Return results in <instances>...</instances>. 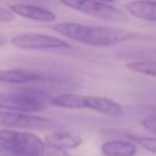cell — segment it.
I'll return each instance as SVG.
<instances>
[{
  "mask_svg": "<svg viewBox=\"0 0 156 156\" xmlns=\"http://www.w3.org/2000/svg\"><path fill=\"white\" fill-rule=\"evenodd\" d=\"M61 4L87 16H91L108 22H126L128 20V16L124 11L107 2L93 0H62Z\"/></svg>",
  "mask_w": 156,
  "mask_h": 156,
  "instance_id": "5",
  "label": "cell"
},
{
  "mask_svg": "<svg viewBox=\"0 0 156 156\" xmlns=\"http://www.w3.org/2000/svg\"><path fill=\"white\" fill-rule=\"evenodd\" d=\"M51 105L63 108H72V110H90L111 117H118L123 113V108L118 102L106 96H99V95L63 93L52 98Z\"/></svg>",
  "mask_w": 156,
  "mask_h": 156,
  "instance_id": "4",
  "label": "cell"
},
{
  "mask_svg": "<svg viewBox=\"0 0 156 156\" xmlns=\"http://www.w3.org/2000/svg\"><path fill=\"white\" fill-rule=\"evenodd\" d=\"M0 156H17V154L10 146L0 141Z\"/></svg>",
  "mask_w": 156,
  "mask_h": 156,
  "instance_id": "18",
  "label": "cell"
},
{
  "mask_svg": "<svg viewBox=\"0 0 156 156\" xmlns=\"http://www.w3.org/2000/svg\"><path fill=\"white\" fill-rule=\"evenodd\" d=\"M52 99L41 89L30 87L17 88L10 91H0V111L10 112H38L51 105Z\"/></svg>",
  "mask_w": 156,
  "mask_h": 156,
  "instance_id": "2",
  "label": "cell"
},
{
  "mask_svg": "<svg viewBox=\"0 0 156 156\" xmlns=\"http://www.w3.org/2000/svg\"><path fill=\"white\" fill-rule=\"evenodd\" d=\"M127 139L133 141L135 145H139L144 150H146L151 154H156V138L155 136H140V135L128 134Z\"/></svg>",
  "mask_w": 156,
  "mask_h": 156,
  "instance_id": "14",
  "label": "cell"
},
{
  "mask_svg": "<svg viewBox=\"0 0 156 156\" xmlns=\"http://www.w3.org/2000/svg\"><path fill=\"white\" fill-rule=\"evenodd\" d=\"M104 156H135L136 145L128 139H112L101 145Z\"/></svg>",
  "mask_w": 156,
  "mask_h": 156,
  "instance_id": "11",
  "label": "cell"
},
{
  "mask_svg": "<svg viewBox=\"0 0 156 156\" xmlns=\"http://www.w3.org/2000/svg\"><path fill=\"white\" fill-rule=\"evenodd\" d=\"M57 123L52 119L33 116L21 112L0 111V129L12 130H50L55 129Z\"/></svg>",
  "mask_w": 156,
  "mask_h": 156,
  "instance_id": "6",
  "label": "cell"
},
{
  "mask_svg": "<svg viewBox=\"0 0 156 156\" xmlns=\"http://www.w3.org/2000/svg\"><path fill=\"white\" fill-rule=\"evenodd\" d=\"M123 56L134 58V61L135 60H156V48H149V49H144V50L123 54Z\"/></svg>",
  "mask_w": 156,
  "mask_h": 156,
  "instance_id": "15",
  "label": "cell"
},
{
  "mask_svg": "<svg viewBox=\"0 0 156 156\" xmlns=\"http://www.w3.org/2000/svg\"><path fill=\"white\" fill-rule=\"evenodd\" d=\"M51 28L68 39L89 46H113L136 37V33L123 28L88 26L77 22H60Z\"/></svg>",
  "mask_w": 156,
  "mask_h": 156,
  "instance_id": "1",
  "label": "cell"
},
{
  "mask_svg": "<svg viewBox=\"0 0 156 156\" xmlns=\"http://www.w3.org/2000/svg\"><path fill=\"white\" fill-rule=\"evenodd\" d=\"M11 44L23 50H55L68 49L71 45L57 37L43 33H18L11 38Z\"/></svg>",
  "mask_w": 156,
  "mask_h": 156,
  "instance_id": "7",
  "label": "cell"
},
{
  "mask_svg": "<svg viewBox=\"0 0 156 156\" xmlns=\"http://www.w3.org/2000/svg\"><path fill=\"white\" fill-rule=\"evenodd\" d=\"M43 74L29 69H0V83L7 84H27L43 80Z\"/></svg>",
  "mask_w": 156,
  "mask_h": 156,
  "instance_id": "9",
  "label": "cell"
},
{
  "mask_svg": "<svg viewBox=\"0 0 156 156\" xmlns=\"http://www.w3.org/2000/svg\"><path fill=\"white\" fill-rule=\"evenodd\" d=\"M49 146L66 151L67 149H76L80 146L82 138L69 132H54L45 136L44 140Z\"/></svg>",
  "mask_w": 156,
  "mask_h": 156,
  "instance_id": "10",
  "label": "cell"
},
{
  "mask_svg": "<svg viewBox=\"0 0 156 156\" xmlns=\"http://www.w3.org/2000/svg\"><path fill=\"white\" fill-rule=\"evenodd\" d=\"M126 67L140 74L156 77V60H132L126 63Z\"/></svg>",
  "mask_w": 156,
  "mask_h": 156,
  "instance_id": "13",
  "label": "cell"
},
{
  "mask_svg": "<svg viewBox=\"0 0 156 156\" xmlns=\"http://www.w3.org/2000/svg\"><path fill=\"white\" fill-rule=\"evenodd\" d=\"M141 126L146 129L150 130L152 133H156V115H151V116H146L145 118L141 119Z\"/></svg>",
  "mask_w": 156,
  "mask_h": 156,
  "instance_id": "16",
  "label": "cell"
},
{
  "mask_svg": "<svg viewBox=\"0 0 156 156\" xmlns=\"http://www.w3.org/2000/svg\"><path fill=\"white\" fill-rule=\"evenodd\" d=\"M124 7L133 17L156 23V1H130Z\"/></svg>",
  "mask_w": 156,
  "mask_h": 156,
  "instance_id": "12",
  "label": "cell"
},
{
  "mask_svg": "<svg viewBox=\"0 0 156 156\" xmlns=\"http://www.w3.org/2000/svg\"><path fill=\"white\" fill-rule=\"evenodd\" d=\"M9 9L13 15H17L35 22L48 23L56 18V15L51 10L41 6L32 5V4H12L10 5Z\"/></svg>",
  "mask_w": 156,
  "mask_h": 156,
  "instance_id": "8",
  "label": "cell"
},
{
  "mask_svg": "<svg viewBox=\"0 0 156 156\" xmlns=\"http://www.w3.org/2000/svg\"><path fill=\"white\" fill-rule=\"evenodd\" d=\"M15 20V15L10 11V9L0 7V23H6L11 22Z\"/></svg>",
  "mask_w": 156,
  "mask_h": 156,
  "instance_id": "17",
  "label": "cell"
},
{
  "mask_svg": "<svg viewBox=\"0 0 156 156\" xmlns=\"http://www.w3.org/2000/svg\"><path fill=\"white\" fill-rule=\"evenodd\" d=\"M6 44V38L4 35H0V46H4Z\"/></svg>",
  "mask_w": 156,
  "mask_h": 156,
  "instance_id": "19",
  "label": "cell"
},
{
  "mask_svg": "<svg viewBox=\"0 0 156 156\" xmlns=\"http://www.w3.org/2000/svg\"><path fill=\"white\" fill-rule=\"evenodd\" d=\"M0 141L10 146L17 156H69L67 151L49 146L28 130L0 129Z\"/></svg>",
  "mask_w": 156,
  "mask_h": 156,
  "instance_id": "3",
  "label": "cell"
}]
</instances>
